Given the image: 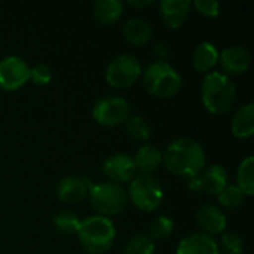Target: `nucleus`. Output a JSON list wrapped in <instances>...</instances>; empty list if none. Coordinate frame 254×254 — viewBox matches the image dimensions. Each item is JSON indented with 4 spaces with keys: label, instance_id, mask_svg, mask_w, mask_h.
I'll list each match as a JSON object with an SVG mask.
<instances>
[{
    "label": "nucleus",
    "instance_id": "1",
    "mask_svg": "<svg viewBox=\"0 0 254 254\" xmlns=\"http://www.w3.org/2000/svg\"><path fill=\"white\" fill-rule=\"evenodd\" d=\"M162 162L171 174L195 179L205 167V152L196 140L180 137L167 146Z\"/></svg>",
    "mask_w": 254,
    "mask_h": 254
},
{
    "label": "nucleus",
    "instance_id": "2",
    "mask_svg": "<svg viewBox=\"0 0 254 254\" xmlns=\"http://www.w3.org/2000/svg\"><path fill=\"white\" fill-rule=\"evenodd\" d=\"M201 100L210 113L225 115L235 106L237 86L234 80L222 71H211L202 80Z\"/></svg>",
    "mask_w": 254,
    "mask_h": 254
},
{
    "label": "nucleus",
    "instance_id": "3",
    "mask_svg": "<svg viewBox=\"0 0 254 254\" xmlns=\"http://www.w3.org/2000/svg\"><path fill=\"white\" fill-rule=\"evenodd\" d=\"M77 238L85 252L103 254L112 249L116 240V228L113 222L103 216H91L80 222Z\"/></svg>",
    "mask_w": 254,
    "mask_h": 254
},
{
    "label": "nucleus",
    "instance_id": "4",
    "mask_svg": "<svg viewBox=\"0 0 254 254\" xmlns=\"http://www.w3.org/2000/svg\"><path fill=\"white\" fill-rule=\"evenodd\" d=\"M141 77L144 89L158 98H170L177 95L183 85L179 71L165 61H155L149 64L141 71Z\"/></svg>",
    "mask_w": 254,
    "mask_h": 254
},
{
    "label": "nucleus",
    "instance_id": "5",
    "mask_svg": "<svg viewBox=\"0 0 254 254\" xmlns=\"http://www.w3.org/2000/svg\"><path fill=\"white\" fill-rule=\"evenodd\" d=\"M89 204L98 216L110 219L122 213L128 204L127 190L116 183L107 182L100 185H92L88 192Z\"/></svg>",
    "mask_w": 254,
    "mask_h": 254
},
{
    "label": "nucleus",
    "instance_id": "6",
    "mask_svg": "<svg viewBox=\"0 0 254 254\" xmlns=\"http://www.w3.org/2000/svg\"><path fill=\"white\" fill-rule=\"evenodd\" d=\"M128 199L141 211L152 213L159 208L164 199V189L153 174H137L129 182Z\"/></svg>",
    "mask_w": 254,
    "mask_h": 254
},
{
    "label": "nucleus",
    "instance_id": "7",
    "mask_svg": "<svg viewBox=\"0 0 254 254\" xmlns=\"http://www.w3.org/2000/svg\"><path fill=\"white\" fill-rule=\"evenodd\" d=\"M141 64L135 55L121 54L106 68V80L112 88L127 89L141 76Z\"/></svg>",
    "mask_w": 254,
    "mask_h": 254
},
{
    "label": "nucleus",
    "instance_id": "8",
    "mask_svg": "<svg viewBox=\"0 0 254 254\" xmlns=\"http://www.w3.org/2000/svg\"><path fill=\"white\" fill-rule=\"evenodd\" d=\"M129 103L122 97L100 98L92 107V118L101 127H116L129 118Z\"/></svg>",
    "mask_w": 254,
    "mask_h": 254
},
{
    "label": "nucleus",
    "instance_id": "9",
    "mask_svg": "<svg viewBox=\"0 0 254 254\" xmlns=\"http://www.w3.org/2000/svg\"><path fill=\"white\" fill-rule=\"evenodd\" d=\"M28 80L30 67L22 58L10 55L0 61V88L3 91H16Z\"/></svg>",
    "mask_w": 254,
    "mask_h": 254
},
{
    "label": "nucleus",
    "instance_id": "10",
    "mask_svg": "<svg viewBox=\"0 0 254 254\" xmlns=\"http://www.w3.org/2000/svg\"><path fill=\"white\" fill-rule=\"evenodd\" d=\"M103 174L112 180V183L122 185L129 183L137 176V167L134 158L127 153H116L109 156L101 165Z\"/></svg>",
    "mask_w": 254,
    "mask_h": 254
},
{
    "label": "nucleus",
    "instance_id": "11",
    "mask_svg": "<svg viewBox=\"0 0 254 254\" xmlns=\"http://www.w3.org/2000/svg\"><path fill=\"white\" fill-rule=\"evenodd\" d=\"M219 63L226 76H240L249 71L252 65V54L241 45H232L225 48L219 54Z\"/></svg>",
    "mask_w": 254,
    "mask_h": 254
},
{
    "label": "nucleus",
    "instance_id": "12",
    "mask_svg": "<svg viewBox=\"0 0 254 254\" xmlns=\"http://www.w3.org/2000/svg\"><path fill=\"white\" fill-rule=\"evenodd\" d=\"M195 180V186L198 190L217 196L223 192V189L229 185L228 182V171L223 165H211L207 170H202Z\"/></svg>",
    "mask_w": 254,
    "mask_h": 254
},
{
    "label": "nucleus",
    "instance_id": "13",
    "mask_svg": "<svg viewBox=\"0 0 254 254\" xmlns=\"http://www.w3.org/2000/svg\"><path fill=\"white\" fill-rule=\"evenodd\" d=\"M192 9L189 0H162L159 1V16L168 28H180Z\"/></svg>",
    "mask_w": 254,
    "mask_h": 254
},
{
    "label": "nucleus",
    "instance_id": "14",
    "mask_svg": "<svg viewBox=\"0 0 254 254\" xmlns=\"http://www.w3.org/2000/svg\"><path fill=\"white\" fill-rule=\"evenodd\" d=\"M91 186L92 185H89L83 179L67 176V177H63L58 182V185H57V196H58V199L61 202L79 204L88 196V192H89Z\"/></svg>",
    "mask_w": 254,
    "mask_h": 254
},
{
    "label": "nucleus",
    "instance_id": "15",
    "mask_svg": "<svg viewBox=\"0 0 254 254\" xmlns=\"http://www.w3.org/2000/svg\"><path fill=\"white\" fill-rule=\"evenodd\" d=\"M195 217L198 226L204 231V234L210 237L216 234H222L228 225L225 213L217 205L213 204H204L202 207H199Z\"/></svg>",
    "mask_w": 254,
    "mask_h": 254
},
{
    "label": "nucleus",
    "instance_id": "16",
    "mask_svg": "<svg viewBox=\"0 0 254 254\" xmlns=\"http://www.w3.org/2000/svg\"><path fill=\"white\" fill-rule=\"evenodd\" d=\"M176 254H219V244L204 232L192 234L179 243Z\"/></svg>",
    "mask_w": 254,
    "mask_h": 254
},
{
    "label": "nucleus",
    "instance_id": "17",
    "mask_svg": "<svg viewBox=\"0 0 254 254\" xmlns=\"http://www.w3.org/2000/svg\"><path fill=\"white\" fill-rule=\"evenodd\" d=\"M231 131L237 138H250L254 134V106L253 103H247L241 106L231 124Z\"/></svg>",
    "mask_w": 254,
    "mask_h": 254
},
{
    "label": "nucleus",
    "instance_id": "18",
    "mask_svg": "<svg viewBox=\"0 0 254 254\" xmlns=\"http://www.w3.org/2000/svg\"><path fill=\"white\" fill-rule=\"evenodd\" d=\"M219 63V51L211 42L199 43L192 55V64L199 73H211V70Z\"/></svg>",
    "mask_w": 254,
    "mask_h": 254
},
{
    "label": "nucleus",
    "instance_id": "19",
    "mask_svg": "<svg viewBox=\"0 0 254 254\" xmlns=\"http://www.w3.org/2000/svg\"><path fill=\"white\" fill-rule=\"evenodd\" d=\"M134 162L140 174H153L162 164V152L153 144H143L137 150Z\"/></svg>",
    "mask_w": 254,
    "mask_h": 254
},
{
    "label": "nucleus",
    "instance_id": "20",
    "mask_svg": "<svg viewBox=\"0 0 254 254\" xmlns=\"http://www.w3.org/2000/svg\"><path fill=\"white\" fill-rule=\"evenodd\" d=\"M124 37L135 46H143L152 39V27L147 21L141 18H131L122 27Z\"/></svg>",
    "mask_w": 254,
    "mask_h": 254
},
{
    "label": "nucleus",
    "instance_id": "21",
    "mask_svg": "<svg viewBox=\"0 0 254 254\" xmlns=\"http://www.w3.org/2000/svg\"><path fill=\"white\" fill-rule=\"evenodd\" d=\"M124 15V3L121 0H97L94 3V16L100 24L110 25Z\"/></svg>",
    "mask_w": 254,
    "mask_h": 254
},
{
    "label": "nucleus",
    "instance_id": "22",
    "mask_svg": "<svg viewBox=\"0 0 254 254\" xmlns=\"http://www.w3.org/2000/svg\"><path fill=\"white\" fill-rule=\"evenodd\" d=\"M237 188L246 195L253 196L254 195V158L247 156L243 159L237 170Z\"/></svg>",
    "mask_w": 254,
    "mask_h": 254
},
{
    "label": "nucleus",
    "instance_id": "23",
    "mask_svg": "<svg viewBox=\"0 0 254 254\" xmlns=\"http://www.w3.org/2000/svg\"><path fill=\"white\" fill-rule=\"evenodd\" d=\"M128 135L135 141H147L152 135L150 125L141 116H129L125 122Z\"/></svg>",
    "mask_w": 254,
    "mask_h": 254
},
{
    "label": "nucleus",
    "instance_id": "24",
    "mask_svg": "<svg viewBox=\"0 0 254 254\" xmlns=\"http://www.w3.org/2000/svg\"><path fill=\"white\" fill-rule=\"evenodd\" d=\"M246 195L237 188V185H228L222 193L217 195L219 204L228 210H238L246 202Z\"/></svg>",
    "mask_w": 254,
    "mask_h": 254
},
{
    "label": "nucleus",
    "instance_id": "25",
    "mask_svg": "<svg viewBox=\"0 0 254 254\" xmlns=\"http://www.w3.org/2000/svg\"><path fill=\"white\" fill-rule=\"evenodd\" d=\"M173 232H174V222H173L170 217L159 216V217H156V219L150 223L147 237L155 243V241L167 240Z\"/></svg>",
    "mask_w": 254,
    "mask_h": 254
},
{
    "label": "nucleus",
    "instance_id": "26",
    "mask_svg": "<svg viewBox=\"0 0 254 254\" xmlns=\"http://www.w3.org/2000/svg\"><path fill=\"white\" fill-rule=\"evenodd\" d=\"M52 222H54V226L58 232L65 234V235H71V234H77V229H79L82 220L70 211H61V213L54 216Z\"/></svg>",
    "mask_w": 254,
    "mask_h": 254
},
{
    "label": "nucleus",
    "instance_id": "27",
    "mask_svg": "<svg viewBox=\"0 0 254 254\" xmlns=\"http://www.w3.org/2000/svg\"><path fill=\"white\" fill-rule=\"evenodd\" d=\"M156 246L147 237V234L135 235L131 238L124 250V254H155Z\"/></svg>",
    "mask_w": 254,
    "mask_h": 254
},
{
    "label": "nucleus",
    "instance_id": "28",
    "mask_svg": "<svg viewBox=\"0 0 254 254\" xmlns=\"http://www.w3.org/2000/svg\"><path fill=\"white\" fill-rule=\"evenodd\" d=\"M222 246L226 253L231 254H243L246 250L244 240L238 234H234V232H228L222 235Z\"/></svg>",
    "mask_w": 254,
    "mask_h": 254
},
{
    "label": "nucleus",
    "instance_id": "29",
    "mask_svg": "<svg viewBox=\"0 0 254 254\" xmlns=\"http://www.w3.org/2000/svg\"><path fill=\"white\" fill-rule=\"evenodd\" d=\"M52 79V71L46 64H36L30 68V80L37 85V86H43L48 85Z\"/></svg>",
    "mask_w": 254,
    "mask_h": 254
},
{
    "label": "nucleus",
    "instance_id": "30",
    "mask_svg": "<svg viewBox=\"0 0 254 254\" xmlns=\"http://www.w3.org/2000/svg\"><path fill=\"white\" fill-rule=\"evenodd\" d=\"M192 6H195V9L207 18L219 16L222 9V4L216 0H196L195 3H192Z\"/></svg>",
    "mask_w": 254,
    "mask_h": 254
},
{
    "label": "nucleus",
    "instance_id": "31",
    "mask_svg": "<svg viewBox=\"0 0 254 254\" xmlns=\"http://www.w3.org/2000/svg\"><path fill=\"white\" fill-rule=\"evenodd\" d=\"M155 54H156V57H159L158 61H164V60L167 58V55H168V48H167V45H164V43L156 45Z\"/></svg>",
    "mask_w": 254,
    "mask_h": 254
},
{
    "label": "nucleus",
    "instance_id": "32",
    "mask_svg": "<svg viewBox=\"0 0 254 254\" xmlns=\"http://www.w3.org/2000/svg\"><path fill=\"white\" fill-rule=\"evenodd\" d=\"M128 3H129L131 6H134V7H146V6L155 4L153 0H129Z\"/></svg>",
    "mask_w": 254,
    "mask_h": 254
},
{
    "label": "nucleus",
    "instance_id": "33",
    "mask_svg": "<svg viewBox=\"0 0 254 254\" xmlns=\"http://www.w3.org/2000/svg\"><path fill=\"white\" fill-rule=\"evenodd\" d=\"M219 254H231V253H226V252H223V253H219Z\"/></svg>",
    "mask_w": 254,
    "mask_h": 254
}]
</instances>
